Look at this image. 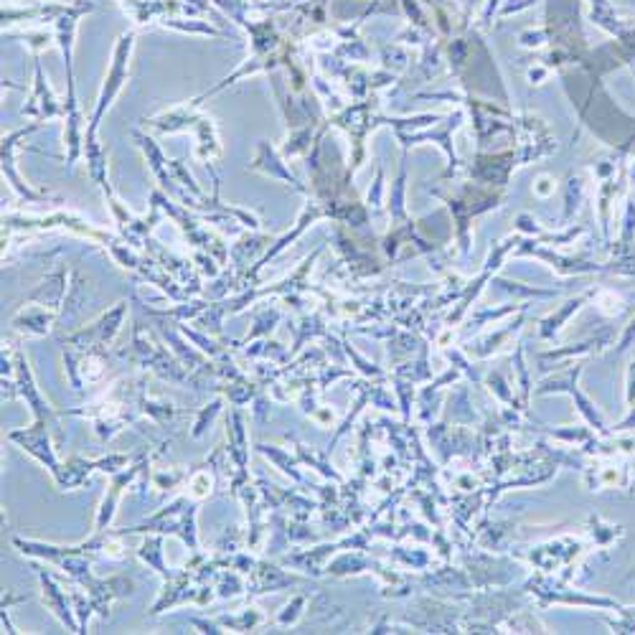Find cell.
Masks as SVG:
<instances>
[{
    "instance_id": "30bf717a",
    "label": "cell",
    "mask_w": 635,
    "mask_h": 635,
    "mask_svg": "<svg viewBox=\"0 0 635 635\" xmlns=\"http://www.w3.org/2000/svg\"><path fill=\"white\" fill-rule=\"evenodd\" d=\"M196 133H199V158L201 161L211 163L214 158H219L221 145H219V138H216L214 122L206 120V117H201V120L196 122Z\"/></svg>"
},
{
    "instance_id": "7c38bea8",
    "label": "cell",
    "mask_w": 635,
    "mask_h": 635,
    "mask_svg": "<svg viewBox=\"0 0 635 635\" xmlns=\"http://www.w3.org/2000/svg\"><path fill=\"white\" fill-rule=\"evenodd\" d=\"M277 321H280V313H277V310H272V313H265V318H260V321H257V328H254V331L249 333L247 341H249V338H257V336H260V333H265L267 328H270V331H272V326H275Z\"/></svg>"
},
{
    "instance_id": "52a82bcc",
    "label": "cell",
    "mask_w": 635,
    "mask_h": 635,
    "mask_svg": "<svg viewBox=\"0 0 635 635\" xmlns=\"http://www.w3.org/2000/svg\"><path fill=\"white\" fill-rule=\"evenodd\" d=\"M39 580H41V587H44V600H46V605H49V608L54 610L56 618H59L64 625H69V628H72V633H82V628H79V623H74L72 608H69L67 595H64V592L59 590V585H56V582L51 580L49 575H46L44 569H39Z\"/></svg>"
},
{
    "instance_id": "8992f818",
    "label": "cell",
    "mask_w": 635,
    "mask_h": 635,
    "mask_svg": "<svg viewBox=\"0 0 635 635\" xmlns=\"http://www.w3.org/2000/svg\"><path fill=\"white\" fill-rule=\"evenodd\" d=\"M16 371H18V379H16L18 394H21V397H26V402L31 404L36 420H46V417L51 415V409H49V404L41 399L39 389H36V384H34V376H31V371H28V364H26V359H23V354L16 356Z\"/></svg>"
},
{
    "instance_id": "8fae6325",
    "label": "cell",
    "mask_w": 635,
    "mask_h": 635,
    "mask_svg": "<svg viewBox=\"0 0 635 635\" xmlns=\"http://www.w3.org/2000/svg\"><path fill=\"white\" fill-rule=\"evenodd\" d=\"M140 559H145L148 564H153L163 577H168V569L163 564V549H161V536L158 539H148V542L140 547Z\"/></svg>"
},
{
    "instance_id": "ba28073f",
    "label": "cell",
    "mask_w": 635,
    "mask_h": 635,
    "mask_svg": "<svg viewBox=\"0 0 635 635\" xmlns=\"http://www.w3.org/2000/svg\"><path fill=\"white\" fill-rule=\"evenodd\" d=\"M140 468H130L127 473H117L115 475V483H112L110 488V496L105 498V503H102L100 508V514H97V529L100 531H107V526H110L112 516H115V506H117V498H120L122 488L127 486V483L133 481L135 475H138Z\"/></svg>"
},
{
    "instance_id": "6da1fadb",
    "label": "cell",
    "mask_w": 635,
    "mask_h": 635,
    "mask_svg": "<svg viewBox=\"0 0 635 635\" xmlns=\"http://www.w3.org/2000/svg\"><path fill=\"white\" fill-rule=\"evenodd\" d=\"M133 44H135L133 31H130V34H122L120 39H117L115 51H112L110 72H107L105 84H102L100 100H97V110H94L87 133H97V127H100L105 112L110 110V105L115 102V97L122 92V87H125L127 74H130V54H133Z\"/></svg>"
},
{
    "instance_id": "4fadbf2b",
    "label": "cell",
    "mask_w": 635,
    "mask_h": 635,
    "mask_svg": "<svg viewBox=\"0 0 635 635\" xmlns=\"http://www.w3.org/2000/svg\"><path fill=\"white\" fill-rule=\"evenodd\" d=\"M219 407H221V402H214L211 404L209 409H204V412H201V420L196 422V427H194V437H199L201 432H204V427H206V422L211 420V417L216 415V412H219Z\"/></svg>"
},
{
    "instance_id": "277c9868",
    "label": "cell",
    "mask_w": 635,
    "mask_h": 635,
    "mask_svg": "<svg viewBox=\"0 0 635 635\" xmlns=\"http://www.w3.org/2000/svg\"><path fill=\"white\" fill-rule=\"evenodd\" d=\"M23 115L28 117H36V120H49V117H59V115H67V110H61L59 102L54 100V94H51L49 84L44 79V69L41 64L36 61V82H34V94H31V100L28 105L23 107Z\"/></svg>"
},
{
    "instance_id": "7a4b0ae2",
    "label": "cell",
    "mask_w": 635,
    "mask_h": 635,
    "mask_svg": "<svg viewBox=\"0 0 635 635\" xmlns=\"http://www.w3.org/2000/svg\"><path fill=\"white\" fill-rule=\"evenodd\" d=\"M8 440L18 442L26 453L34 455L39 463H44L46 468L51 470V475H59L61 473V465L59 460H56L54 455V448H51V442H49V432H46V420H36L34 427H28V430H18V432H11L8 435Z\"/></svg>"
},
{
    "instance_id": "3957f363",
    "label": "cell",
    "mask_w": 635,
    "mask_h": 635,
    "mask_svg": "<svg viewBox=\"0 0 635 635\" xmlns=\"http://www.w3.org/2000/svg\"><path fill=\"white\" fill-rule=\"evenodd\" d=\"M39 122H34V125H28L26 130H18V133H13V135H8V138H3V176L8 178V181H11V186L16 188V194L21 196V199H26V201H49L46 199L44 194H36V191H31V188L26 186V183H23V178L18 176L16 173V145H18V140L21 138H26L28 133H34V130H39Z\"/></svg>"
},
{
    "instance_id": "5b68a950",
    "label": "cell",
    "mask_w": 635,
    "mask_h": 635,
    "mask_svg": "<svg viewBox=\"0 0 635 635\" xmlns=\"http://www.w3.org/2000/svg\"><path fill=\"white\" fill-rule=\"evenodd\" d=\"M125 310H127V303H117V308L112 310V313L102 315V321L89 326L87 331L74 333V336L69 338V343H77V346H105V343L115 336L117 328H120Z\"/></svg>"
},
{
    "instance_id": "9c48e42d",
    "label": "cell",
    "mask_w": 635,
    "mask_h": 635,
    "mask_svg": "<svg viewBox=\"0 0 635 635\" xmlns=\"http://www.w3.org/2000/svg\"><path fill=\"white\" fill-rule=\"evenodd\" d=\"M252 168H262V171L270 173V176L282 178V181L293 183V186L298 188V191H305V188L300 186L298 178H295L293 173L288 171V168L282 166V161H280V158H277V155H275V150H272L270 145H267V143H260V153H257V161L252 163Z\"/></svg>"
}]
</instances>
